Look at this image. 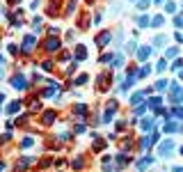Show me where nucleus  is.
<instances>
[{"mask_svg":"<svg viewBox=\"0 0 183 172\" xmlns=\"http://www.w3.org/2000/svg\"><path fill=\"white\" fill-rule=\"evenodd\" d=\"M174 23H176V28H181V25H183V16H176V19H174Z\"/></svg>","mask_w":183,"mask_h":172,"instance_id":"18","label":"nucleus"},{"mask_svg":"<svg viewBox=\"0 0 183 172\" xmlns=\"http://www.w3.org/2000/svg\"><path fill=\"white\" fill-rule=\"evenodd\" d=\"M181 80H183V71H181Z\"/></svg>","mask_w":183,"mask_h":172,"instance_id":"23","label":"nucleus"},{"mask_svg":"<svg viewBox=\"0 0 183 172\" xmlns=\"http://www.w3.org/2000/svg\"><path fill=\"white\" fill-rule=\"evenodd\" d=\"M18 108H21V103H16V101H14V103H9V113H16Z\"/></svg>","mask_w":183,"mask_h":172,"instance_id":"15","label":"nucleus"},{"mask_svg":"<svg viewBox=\"0 0 183 172\" xmlns=\"http://www.w3.org/2000/svg\"><path fill=\"white\" fill-rule=\"evenodd\" d=\"M108 42H110V32H103V35H101L99 39H96V44H99V46H105Z\"/></svg>","mask_w":183,"mask_h":172,"instance_id":"4","label":"nucleus"},{"mask_svg":"<svg viewBox=\"0 0 183 172\" xmlns=\"http://www.w3.org/2000/svg\"><path fill=\"white\" fill-rule=\"evenodd\" d=\"M46 46H48V51H55V48L60 46V42H57V39H48V44H46Z\"/></svg>","mask_w":183,"mask_h":172,"instance_id":"9","label":"nucleus"},{"mask_svg":"<svg viewBox=\"0 0 183 172\" xmlns=\"http://www.w3.org/2000/svg\"><path fill=\"white\" fill-rule=\"evenodd\" d=\"M151 25H162V16H153V21H151Z\"/></svg>","mask_w":183,"mask_h":172,"instance_id":"13","label":"nucleus"},{"mask_svg":"<svg viewBox=\"0 0 183 172\" xmlns=\"http://www.w3.org/2000/svg\"><path fill=\"white\" fill-rule=\"evenodd\" d=\"M85 55H87L85 46H78V48H76V57H78V60H85Z\"/></svg>","mask_w":183,"mask_h":172,"instance_id":"6","label":"nucleus"},{"mask_svg":"<svg viewBox=\"0 0 183 172\" xmlns=\"http://www.w3.org/2000/svg\"><path fill=\"white\" fill-rule=\"evenodd\" d=\"M165 131H167V133H174V131H178V126L174 124V122H167V124H165Z\"/></svg>","mask_w":183,"mask_h":172,"instance_id":"7","label":"nucleus"},{"mask_svg":"<svg viewBox=\"0 0 183 172\" xmlns=\"http://www.w3.org/2000/svg\"><path fill=\"white\" fill-rule=\"evenodd\" d=\"M181 154H183V147H181Z\"/></svg>","mask_w":183,"mask_h":172,"instance_id":"24","label":"nucleus"},{"mask_svg":"<svg viewBox=\"0 0 183 172\" xmlns=\"http://www.w3.org/2000/svg\"><path fill=\"white\" fill-rule=\"evenodd\" d=\"M176 42H183V35H181V32H176Z\"/></svg>","mask_w":183,"mask_h":172,"instance_id":"21","label":"nucleus"},{"mask_svg":"<svg viewBox=\"0 0 183 172\" xmlns=\"http://www.w3.org/2000/svg\"><path fill=\"white\" fill-rule=\"evenodd\" d=\"M142 129H144V131H151L153 129V120H144V122H142Z\"/></svg>","mask_w":183,"mask_h":172,"instance_id":"10","label":"nucleus"},{"mask_svg":"<svg viewBox=\"0 0 183 172\" xmlns=\"http://www.w3.org/2000/svg\"><path fill=\"white\" fill-rule=\"evenodd\" d=\"M32 46H34V37H28V39H25V44H23L25 53H30V51H32Z\"/></svg>","mask_w":183,"mask_h":172,"instance_id":"5","label":"nucleus"},{"mask_svg":"<svg viewBox=\"0 0 183 172\" xmlns=\"http://www.w3.org/2000/svg\"><path fill=\"white\" fill-rule=\"evenodd\" d=\"M149 73H151V69H149V67H142L137 76H140V78H144V76H149Z\"/></svg>","mask_w":183,"mask_h":172,"instance_id":"11","label":"nucleus"},{"mask_svg":"<svg viewBox=\"0 0 183 172\" xmlns=\"http://www.w3.org/2000/svg\"><path fill=\"white\" fill-rule=\"evenodd\" d=\"M53 117H55L53 113H46V115H44V122H53Z\"/></svg>","mask_w":183,"mask_h":172,"instance_id":"17","label":"nucleus"},{"mask_svg":"<svg viewBox=\"0 0 183 172\" xmlns=\"http://www.w3.org/2000/svg\"><path fill=\"white\" fill-rule=\"evenodd\" d=\"M158 106H160V99H158V96H156V99H151V101H149V108H158Z\"/></svg>","mask_w":183,"mask_h":172,"instance_id":"12","label":"nucleus"},{"mask_svg":"<svg viewBox=\"0 0 183 172\" xmlns=\"http://www.w3.org/2000/svg\"><path fill=\"white\" fill-rule=\"evenodd\" d=\"M165 67H167V64H165V60H160V62H158V71H165Z\"/></svg>","mask_w":183,"mask_h":172,"instance_id":"20","label":"nucleus"},{"mask_svg":"<svg viewBox=\"0 0 183 172\" xmlns=\"http://www.w3.org/2000/svg\"><path fill=\"white\" fill-rule=\"evenodd\" d=\"M11 83H14V87H25V80H23L21 76H16V78L11 80Z\"/></svg>","mask_w":183,"mask_h":172,"instance_id":"8","label":"nucleus"},{"mask_svg":"<svg viewBox=\"0 0 183 172\" xmlns=\"http://www.w3.org/2000/svg\"><path fill=\"white\" fill-rule=\"evenodd\" d=\"M174 115H176V117H181V120H183V108H174Z\"/></svg>","mask_w":183,"mask_h":172,"instance_id":"19","label":"nucleus"},{"mask_svg":"<svg viewBox=\"0 0 183 172\" xmlns=\"http://www.w3.org/2000/svg\"><path fill=\"white\" fill-rule=\"evenodd\" d=\"M172 101H183V89L178 87V85H172Z\"/></svg>","mask_w":183,"mask_h":172,"instance_id":"1","label":"nucleus"},{"mask_svg":"<svg viewBox=\"0 0 183 172\" xmlns=\"http://www.w3.org/2000/svg\"><path fill=\"white\" fill-rule=\"evenodd\" d=\"M149 55H151V48H149V46H142L140 51H137V57H140V60H146Z\"/></svg>","mask_w":183,"mask_h":172,"instance_id":"3","label":"nucleus"},{"mask_svg":"<svg viewBox=\"0 0 183 172\" xmlns=\"http://www.w3.org/2000/svg\"><path fill=\"white\" fill-rule=\"evenodd\" d=\"M172 147H174V142H172V140H165V142H162V145H160V151H162V154H165V156H167L169 151H172Z\"/></svg>","mask_w":183,"mask_h":172,"instance_id":"2","label":"nucleus"},{"mask_svg":"<svg viewBox=\"0 0 183 172\" xmlns=\"http://www.w3.org/2000/svg\"><path fill=\"white\" fill-rule=\"evenodd\" d=\"M165 87H167V80H158L156 83V89H165Z\"/></svg>","mask_w":183,"mask_h":172,"instance_id":"14","label":"nucleus"},{"mask_svg":"<svg viewBox=\"0 0 183 172\" xmlns=\"http://www.w3.org/2000/svg\"><path fill=\"white\" fill-rule=\"evenodd\" d=\"M149 23H151V21H149V16H140V25H149Z\"/></svg>","mask_w":183,"mask_h":172,"instance_id":"16","label":"nucleus"},{"mask_svg":"<svg viewBox=\"0 0 183 172\" xmlns=\"http://www.w3.org/2000/svg\"><path fill=\"white\" fill-rule=\"evenodd\" d=\"M174 172H183V167H176V170H174Z\"/></svg>","mask_w":183,"mask_h":172,"instance_id":"22","label":"nucleus"}]
</instances>
